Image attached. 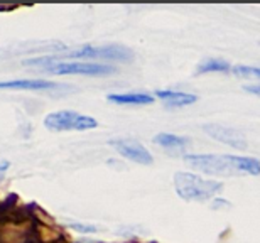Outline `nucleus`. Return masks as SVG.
Returning <instances> with one entry per match:
<instances>
[{"label":"nucleus","mask_w":260,"mask_h":243,"mask_svg":"<svg viewBox=\"0 0 260 243\" xmlns=\"http://www.w3.org/2000/svg\"><path fill=\"white\" fill-rule=\"evenodd\" d=\"M184 161L196 170L215 176H242L260 174V161L255 157L230 156V154H194L186 156Z\"/></svg>","instance_id":"obj_1"},{"label":"nucleus","mask_w":260,"mask_h":243,"mask_svg":"<svg viewBox=\"0 0 260 243\" xmlns=\"http://www.w3.org/2000/svg\"><path fill=\"white\" fill-rule=\"evenodd\" d=\"M63 59H113V61H130L132 59V51L123 48V46H103V48H93V46H85V48L73 51L70 54L59 56H44V58H36L24 61L25 66H48L51 63H58Z\"/></svg>","instance_id":"obj_2"},{"label":"nucleus","mask_w":260,"mask_h":243,"mask_svg":"<svg viewBox=\"0 0 260 243\" xmlns=\"http://www.w3.org/2000/svg\"><path fill=\"white\" fill-rule=\"evenodd\" d=\"M174 188L181 198L186 201H203L211 199L213 196L218 194L223 188L221 183L211 179H205L201 176L193 172H176L174 174Z\"/></svg>","instance_id":"obj_3"},{"label":"nucleus","mask_w":260,"mask_h":243,"mask_svg":"<svg viewBox=\"0 0 260 243\" xmlns=\"http://www.w3.org/2000/svg\"><path fill=\"white\" fill-rule=\"evenodd\" d=\"M46 128L51 132H68V130H90L98 125V122L93 117L81 115L78 112L61 110L53 112L44 118Z\"/></svg>","instance_id":"obj_4"},{"label":"nucleus","mask_w":260,"mask_h":243,"mask_svg":"<svg viewBox=\"0 0 260 243\" xmlns=\"http://www.w3.org/2000/svg\"><path fill=\"white\" fill-rule=\"evenodd\" d=\"M51 75H88V76H103L112 75L115 68L96 63H83V61H58L43 68Z\"/></svg>","instance_id":"obj_5"},{"label":"nucleus","mask_w":260,"mask_h":243,"mask_svg":"<svg viewBox=\"0 0 260 243\" xmlns=\"http://www.w3.org/2000/svg\"><path fill=\"white\" fill-rule=\"evenodd\" d=\"M110 146L115 149L120 156L127 157L128 161H134L144 165L152 164V156H150L147 149L137 141H132V138H115V141H110Z\"/></svg>","instance_id":"obj_6"},{"label":"nucleus","mask_w":260,"mask_h":243,"mask_svg":"<svg viewBox=\"0 0 260 243\" xmlns=\"http://www.w3.org/2000/svg\"><path fill=\"white\" fill-rule=\"evenodd\" d=\"M203 130L211 138L225 144V146H230L233 149H247V141L243 138L242 133H238L230 127L220 125V123H208V125L203 127Z\"/></svg>","instance_id":"obj_7"},{"label":"nucleus","mask_w":260,"mask_h":243,"mask_svg":"<svg viewBox=\"0 0 260 243\" xmlns=\"http://www.w3.org/2000/svg\"><path fill=\"white\" fill-rule=\"evenodd\" d=\"M0 90L58 91V90H70V88L59 85V83L44 81V80H14V81H0Z\"/></svg>","instance_id":"obj_8"},{"label":"nucleus","mask_w":260,"mask_h":243,"mask_svg":"<svg viewBox=\"0 0 260 243\" xmlns=\"http://www.w3.org/2000/svg\"><path fill=\"white\" fill-rule=\"evenodd\" d=\"M155 96L160 98V100H164L166 105H168L169 108L186 107V105H191V103L196 101L194 95H189V93H181V91H169V90H157V91H155Z\"/></svg>","instance_id":"obj_9"},{"label":"nucleus","mask_w":260,"mask_h":243,"mask_svg":"<svg viewBox=\"0 0 260 243\" xmlns=\"http://www.w3.org/2000/svg\"><path fill=\"white\" fill-rule=\"evenodd\" d=\"M108 101L117 105H150L154 98L145 93H123V95H108Z\"/></svg>","instance_id":"obj_10"},{"label":"nucleus","mask_w":260,"mask_h":243,"mask_svg":"<svg viewBox=\"0 0 260 243\" xmlns=\"http://www.w3.org/2000/svg\"><path fill=\"white\" fill-rule=\"evenodd\" d=\"M154 142L166 149H183L189 144V138L173 135V133H159V135H155Z\"/></svg>","instance_id":"obj_11"},{"label":"nucleus","mask_w":260,"mask_h":243,"mask_svg":"<svg viewBox=\"0 0 260 243\" xmlns=\"http://www.w3.org/2000/svg\"><path fill=\"white\" fill-rule=\"evenodd\" d=\"M215 71H230V64L221 59H210L198 68V73H215Z\"/></svg>","instance_id":"obj_12"},{"label":"nucleus","mask_w":260,"mask_h":243,"mask_svg":"<svg viewBox=\"0 0 260 243\" xmlns=\"http://www.w3.org/2000/svg\"><path fill=\"white\" fill-rule=\"evenodd\" d=\"M232 71L237 76H242V78L260 80V68H252V66H235V68H232Z\"/></svg>","instance_id":"obj_13"},{"label":"nucleus","mask_w":260,"mask_h":243,"mask_svg":"<svg viewBox=\"0 0 260 243\" xmlns=\"http://www.w3.org/2000/svg\"><path fill=\"white\" fill-rule=\"evenodd\" d=\"M71 228H76L78 231H83V233H93V231H96L95 226H85V225H78V223H73Z\"/></svg>","instance_id":"obj_14"},{"label":"nucleus","mask_w":260,"mask_h":243,"mask_svg":"<svg viewBox=\"0 0 260 243\" xmlns=\"http://www.w3.org/2000/svg\"><path fill=\"white\" fill-rule=\"evenodd\" d=\"M10 167V162H7V161H2L0 162V181L4 179V174L7 172V169Z\"/></svg>","instance_id":"obj_15"},{"label":"nucleus","mask_w":260,"mask_h":243,"mask_svg":"<svg viewBox=\"0 0 260 243\" xmlns=\"http://www.w3.org/2000/svg\"><path fill=\"white\" fill-rule=\"evenodd\" d=\"M245 90H247V91H250V93H255V95L260 96V86H247Z\"/></svg>","instance_id":"obj_16"}]
</instances>
